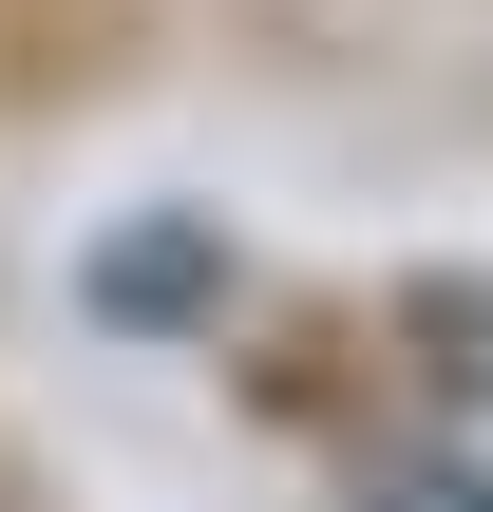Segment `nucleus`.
I'll use <instances>...</instances> for the list:
<instances>
[{"instance_id":"f257e3e1","label":"nucleus","mask_w":493,"mask_h":512,"mask_svg":"<svg viewBox=\"0 0 493 512\" xmlns=\"http://www.w3.org/2000/svg\"><path fill=\"white\" fill-rule=\"evenodd\" d=\"M361 512H493V475H475V456H380Z\"/></svg>"},{"instance_id":"f03ea898","label":"nucleus","mask_w":493,"mask_h":512,"mask_svg":"<svg viewBox=\"0 0 493 512\" xmlns=\"http://www.w3.org/2000/svg\"><path fill=\"white\" fill-rule=\"evenodd\" d=\"M475 380H493V304H475Z\"/></svg>"}]
</instances>
